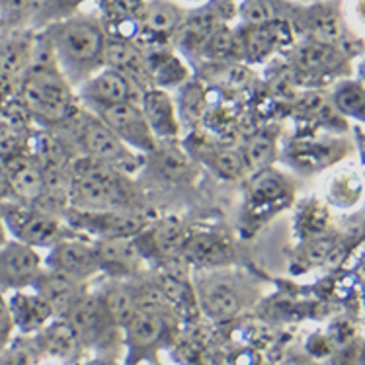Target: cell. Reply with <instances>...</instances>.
<instances>
[{"label": "cell", "mask_w": 365, "mask_h": 365, "mask_svg": "<svg viewBox=\"0 0 365 365\" xmlns=\"http://www.w3.org/2000/svg\"><path fill=\"white\" fill-rule=\"evenodd\" d=\"M41 31L51 43L57 67L75 90L106 67L108 31L100 16L76 12Z\"/></svg>", "instance_id": "obj_1"}, {"label": "cell", "mask_w": 365, "mask_h": 365, "mask_svg": "<svg viewBox=\"0 0 365 365\" xmlns=\"http://www.w3.org/2000/svg\"><path fill=\"white\" fill-rule=\"evenodd\" d=\"M71 174V202L76 209H137L131 178L88 155L75 158L68 168Z\"/></svg>", "instance_id": "obj_2"}, {"label": "cell", "mask_w": 365, "mask_h": 365, "mask_svg": "<svg viewBox=\"0 0 365 365\" xmlns=\"http://www.w3.org/2000/svg\"><path fill=\"white\" fill-rule=\"evenodd\" d=\"M20 104L45 125L67 123L78 113L76 90L57 65H31L22 78Z\"/></svg>", "instance_id": "obj_3"}, {"label": "cell", "mask_w": 365, "mask_h": 365, "mask_svg": "<svg viewBox=\"0 0 365 365\" xmlns=\"http://www.w3.org/2000/svg\"><path fill=\"white\" fill-rule=\"evenodd\" d=\"M76 137L84 155L110 164L125 176H133L143 168V155L121 141L104 121L92 112L82 115Z\"/></svg>", "instance_id": "obj_4"}, {"label": "cell", "mask_w": 365, "mask_h": 365, "mask_svg": "<svg viewBox=\"0 0 365 365\" xmlns=\"http://www.w3.org/2000/svg\"><path fill=\"white\" fill-rule=\"evenodd\" d=\"M0 209L10 237L31 248H51L68 235V225L63 223L61 217L47 213L31 203L10 200L0 203Z\"/></svg>", "instance_id": "obj_5"}, {"label": "cell", "mask_w": 365, "mask_h": 365, "mask_svg": "<svg viewBox=\"0 0 365 365\" xmlns=\"http://www.w3.org/2000/svg\"><path fill=\"white\" fill-rule=\"evenodd\" d=\"M239 4H232V0H205L197 8L187 10L184 24L174 36V45L187 59H200L211 36L229 24Z\"/></svg>", "instance_id": "obj_6"}, {"label": "cell", "mask_w": 365, "mask_h": 365, "mask_svg": "<svg viewBox=\"0 0 365 365\" xmlns=\"http://www.w3.org/2000/svg\"><path fill=\"white\" fill-rule=\"evenodd\" d=\"M68 227L90 232L98 239H131L147 229V221L137 209H76L65 211Z\"/></svg>", "instance_id": "obj_7"}, {"label": "cell", "mask_w": 365, "mask_h": 365, "mask_svg": "<svg viewBox=\"0 0 365 365\" xmlns=\"http://www.w3.org/2000/svg\"><path fill=\"white\" fill-rule=\"evenodd\" d=\"M88 112L98 115L121 141L137 153L150 155L157 149V137L150 131L139 102H120V104L102 106V108L88 110Z\"/></svg>", "instance_id": "obj_8"}, {"label": "cell", "mask_w": 365, "mask_h": 365, "mask_svg": "<svg viewBox=\"0 0 365 365\" xmlns=\"http://www.w3.org/2000/svg\"><path fill=\"white\" fill-rule=\"evenodd\" d=\"M187 8L178 0H147L143 12L141 36L135 43L143 51L166 47V41H174L180 26L184 24Z\"/></svg>", "instance_id": "obj_9"}, {"label": "cell", "mask_w": 365, "mask_h": 365, "mask_svg": "<svg viewBox=\"0 0 365 365\" xmlns=\"http://www.w3.org/2000/svg\"><path fill=\"white\" fill-rule=\"evenodd\" d=\"M76 96L86 110H96L102 106L120 104V102H139L143 90L137 88L125 75L112 67H104L100 73L90 76L88 81L76 88Z\"/></svg>", "instance_id": "obj_10"}, {"label": "cell", "mask_w": 365, "mask_h": 365, "mask_svg": "<svg viewBox=\"0 0 365 365\" xmlns=\"http://www.w3.org/2000/svg\"><path fill=\"white\" fill-rule=\"evenodd\" d=\"M47 268L63 272L82 284L88 282L90 277L102 272L100 260H98L96 242L67 235L65 239H61L57 245L49 248Z\"/></svg>", "instance_id": "obj_11"}, {"label": "cell", "mask_w": 365, "mask_h": 365, "mask_svg": "<svg viewBox=\"0 0 365 365\" xmlns=\"http://www.w3.org/2000/svg\"><path fill=\"white\" fill-rule=\"evenodd\" d=\"M43 272V258L38 248L10 239L0 246V289H24L34 285Z\"/></svg>", "instance_id": "obj_12"}, {"label": "cell", "mask_w": 365, "mask_h": 365, "mask_svg": "<svg viewBox=\"0 0 365 365\" xmlns=\"http://www.w3.org/2000/svg\"><path fill=\"white\" fill-rule=\"evenodd\" d=\"M291 63L299 73L309 76H332L348 71L350 57L344 47L307 38L293 47Z\"/></svg>", "instance_id": "obj_13"}, {"label": "cell", "mask_w": 365, "mask_h": 365, "mask_svg": "<svg viewBox=\"0 0 365 365\" xmlns=\"http://www.w3.org/2000/svg\"><path fill=\"white\" fill-rule=\"evenodd\" d=\"M195 299L209 319L229 321L245 309L246 291L242 293V287L235 279L209 276L195 287Z\"/></svg>", "instance_id": "obj_14"}, {"label": "cell", "mask_w": 365, "mask_h": 365, "mask_svg": "<svg viewBox=\"0 0 365 365\" xmlns=\"http://www.w3.org/2000/svg\"><path fill=\"white\" fill-rule=\"evenodd\" d=\"M106 67H112L125 75L137 88H153V73H150L147 53L131 39H121L108 36L106 45Z\"/></svg>", "instance_id": "obj_15"}, {"label": "cell", "mask_w": 365, "mask_h": 365, "mask_svg": "<svg viewBox=\"0 0 365 365\" xmlns=\"http://www.w3.org/2000/svg\"><path fill=\"white\" fill-rule=\"evenodd\" d=\"M65 321H68V324L75 328L82 344H96L104 340L108 330L115 327L106 309L102 295H88V293H84L76 301L75 307L65 317Z\"/></svg>", "instance_id": "obj_16"}, {"label": "cell", "mask_w": 365, "mask_h": 365, "mask_svg": "<svg viewBox=\"0 0 365 365\" xmlns=\"http://www.w3.org/2000/svg\"><path fill=\"white\" fill-rule=\"evenodd\" d=\"M96 252L100 268L112 277H131L139 274L145 262V252L137 237L131 239H98Z\"/></svg>", "instance_id": "obj_17"}, {"label": "cell", "mask_w": 365, "mask_h": 365, "mask_svg": "<svg viewBox=\"0 0 365 365\" xmlns=\"http://www.w3.org/2000/svg\"><path fill=\"white\" fill-rule=\"evenodd\" d=\"M239 34L242 59L260 63L272 57L279 47H284L293 38V24L279 20L264 26H242Z\"/></svg>", "instance_id": "obj_18"}, {"label": "cell", "mask_w": 365, "mask_h": 365, "mask_svg": "<svg viewBox=\"0 0 365 365\" xmlns=\"http://www.w3.org/2000/svg\"><path fill=\"white\" fill-rule=\"evenodd\" d=\"M141 110L157 141L178 139L182 133V120H180L178 108L166 90L157 86L145 90L141 98Z\"/></svg>", "instance_id": "obj_19"}, {"label": "cell", "mask_w": 365, "mask_h": 365, "mask_svg": "<svg viewBox=\"0 0 365 365\" xmlns=\"http://www.w3.org/2000/svg\"><path fill=\"white\" fill-rule=\"evenodd\" d=\"M34 289L51 307L55 317H67L75 303L84 295V284L63 272L47 268L34 282Z\"/></svg>", "instance_id": "obj_20"}, {"label": "cell", "mask_w": 365, "mask_h": 365, "mask_svg": "<svg viewBox=\"0 0 365 365\" xmlns=\"http://www.w3.org/2000/svg\"><path fill=\"white\" fill-rule=\"evenodd\" d=\"M100 18L108 36L137 41L141 36L143 12L147 0H98Z\"/></svg>", "instance_id": "obj_21"}, {"label": "cell", "mask_w": 365, "mask_h": 365, "mask_svg": "<svg viewBox=\"0 0 365 365\" xmlns=\"http://www.w3.org/2000/svg\"><path fill=\"white\" fill-rule=\"evenodd\" d=\"M0 164L6 168L8 178L12 184V194L18 202L34 205L43 195L45 172L38 158L26 157L22 153H18Z\"/></svg>", "instance_id": "obj_22"}, {"label": "cell", "mask_w": 365, "mask_h": 365, "mask_svg": "<svg viewBox=\"0 0 365 365\" xmlns=\"http://www.w3.org/2000/svg\"><path fill=\"white\" fill-rule=\"evenodd\" d=\"M235 256L231 240L217 232H195L187 237L182 248V258L202 268H221Z\"/></svg>", "instance_id": "obj_23"}, {"label": "cell", "mask_w": 365, "mask_h": 365, "mask_svg": "<svg viewBox=\"0 0 365 365\" xmlns=\"http://www.w3.org/2000/svg\"><path fill=\"white\" fill-rule=\"evenodd\" d=\"M295 24H301L311 39H319V41H327V43L342 47L346 26H344L340 10L332 4L314 2L313 6L305 8L301 14H297Z\"/></svg>", "instance_id": "obj_24"}, {"label": "cell", "mask_w": 365, "mask_h": 365, "mask_svg": "<svg viewBox=\"0 0 365 365\" xmlns=\"http://www.w3.org/2000/svg\"><path fill=\"white\" fill-rule=\"evenodd\" d=\"M147 59H149L150 73H153V84L157 88H180L190 76L186 63L176 53L168 51L166 47L149 49Z\"/></svg>", "instance_id": "obj_25"}, {"label": "cell", "mask_w": 365, "mask_h": 365, "mask_svg": "<svg viewBox=\"0 0 365 365\" xmlns=\"http://www.w3.org/2000/svg\"><path fill=\"white\" fill-rule=\"evenodd\" d=\"M10 311H12V319H14L16 327H20L24 332H31V330H39L47 324V321L55 317L51 307L45 303V299L36 293H24V291H16V295L10 299Z\"/></svg>", "instance_id": "obj_26"}, {"label": "cell", "mask_w": 365, "mask_h": 365, "mask_svg": "<svg viewBox=\"0 0 365 365\" xmlns=\"http://www.w3.org/2000/svg\"><path fill=\"white\" fill-rule=\"evenodd\" d=\"M164 328H166L164 313L153 311V309H139L123 330H125L127 344L131 348L145 350L160 340Z\"/></svg>", "instance_id": "obj_27"}, {"label": "cell", "mask_w": 365, "mask_h": 365, "mask_svg": "<svg viewBox=\"0 0 365 365\" xmlns=\"http://www.w3.org/2000/svg\"><path fill=\"white\" fill-rule=\"evenodd\" d=\"M158 176L168 182H190L194 166L190 158L174 145V141H158L157 149L150 153Z\"/></svg>", "instance_id": "obj_28"}, {"label": "cell", "mask_w": 365, "mask_h": 365, "mask_svg": "<svg viewBox=\"0 0 365 365\" xmlns=\"http://www.w3.org/2000/svg\"><path fill=\"white\" fill-rule=\"evenodd\" d=\"M143 235L149 239L153 250L158 252V256H163V258L182 256V248H184V242L187 239L184 227L176 219H163V221L153 225V229L147 227Z\"/></svg>", "instance_id": "obj_29"}, {"label": "cell", "mask_w": 365, "mask_h": 365, "mask_svg": "<svg viewBox=\"0 0 365 365\" xmlns=\"http://www.w3.org/2000/svg\"><path fill=\"white\" fill-rule=\"evenodd\" d=\"M39 344L49 356L59 359H68L75 356L81 348V338L75 332V328L68 324V321H57L49 327L41 328Z\"/></svg>", "instance_id": "obj_30"}, {"label": "cell", "mask_w": 365, "mask_h": 365, "mask_svg": "<svg viewBox=\"0 0 365 365\" xmlns=\"http://www.w3.org/2000/svg\"><path fill=\"white\" fill-rule=\"evenodd\" d=\"M102 299H104L106 309L112 317L113 324L118 328H125L135 317V313L139 311L135 285L127 284V282H118V284L110 285L106 293H102Z\"/></svg>", "instance_id": "obj_31"}, {"label": "cell", "mask_w": 365, "mask_h": 365, "mask_svg": "<svg viewBox=\"0 0 365 365\" xmlns=\"http://www.w3.org/2000/svg\"><path fill=\"white\" fill-rule=\"evenodd\" d=\"M237 14L240 16L242 26H264L279 20L293 24L282 0H242L237 8Z\"/></svg>", "instance_id": "obj_32"}, {"label": "cell", "mask_w": 365, "mask_h": 365, "mask_svg": "<svg viewBox=\"0 0 365 365\" xmlns=\"http://www.w3.org/2000/svg\"><path fill=\"white\" fill-rule=\"evenodd\" d=\"M332 104L346 118L365 123V84L359 81L340 82L334 90Z\"/></svg>", "instance_id": "obj_33"}, {"label": "cell", "mask_w": 365, "mask_h": 365, "mask_svg": "<svg viewBox=\"0 0 365 365\" xmlns=\"http://www.w3.org/2000/svg\"><path fill=\"white\" fill-rule=\"evenodd\" d=\"M202 57L209 61H221V63H229L232 59H242L239 30H232L229 24L221 26L207 41Z\"/></svg>", "instance_id": "obj_34"}, {"label": "cell", "mask_w": 365, "mask_h": 365, "mask_svg": "<svg viewBox=\"0 0 365 365\" xmlns=\"http://www.w3.org/2000/svg\"><path fill=\"white\" fill-rule=\"evenodd\" d=\"M274 157H276V143L272 139V135H254L252 139L246 141L245 149H242L246 170H266L274 160Z\"/></svg>", "instance_id": "obj_35"}, {"label": "cell", "mask_w": 365, "mask_h": 365, "mask_svg": "<svg viewBox=\"0 0 365 365\" xmlns=\"http://www.w3.org/2000/svg\"><path fill=\"white\" fill-rule=\"evenodd\" d=\"M287 195H289V187L285 180L276 172H269L268 168L258 172L250 187V197L254 203H274L285 200Z\"/></svg>", "instance_id": "obj_36"}, {"label": "cell", "mask_w": 365, "mask_h": 365, "mask_svg": "<svg viewBox=\"0 0 365 365\" xmlns=\"http://www.w3.org/2000/svg\"><path fill=\"white\" fill-rule=\"evenodd\" d=\"M90 2V0H43L41 2V8H39L38 16L34 18V24L36 28H47L51 24L59 22V20H65L68 16L81 12V8Z\"/></svg>", "instance_id": "obj_37"}, {"label": "cell", "mask_w": 365, "mask_h": 365, "mask_svg": "<svg viewBox=\"0 0 365 365\" xmlns=\"http://www.w3.org/2000/svg\"><path fill=\"white\" fill-rule=\"evenodd\" d=\"M211 168H215L217 174H221L223 178H239L240 174L246 170L242 153H237V150L231 149L217 150L211 157Z\"/></svg>", "instance_id": "obj_38"}, {"label": "cell", "mask_w": 365, "mask_h": 365, "mask_svg": "<svg viewBox=\"0 0 365 365\" xmlns=\"http://www.w3.org/2000/svg\"><path fill=\"white\" fill-rule=\"evenodd\" d=\"M334 250V240L332 239H319L309 242L303 250V260L309 264H322L328 260L330 252Z\"/></svg>", "instance_id": "obj_39"}, {"label": "cell", "mask_w": 365, "mask_h": 365, "mask_svg": "<svg viewBox=\"0 0 365 365\" xmlns=\"http://www.w3.org/2000/svg\"><path fill=\"white\" fill-rule=\"evenodd\" d=\"M20 88H22V78L20 76L0 73V106H6L14 98H20Z\"/></svg>", "instance_id": "obj_40"}, {"label": "cell", "mask_w": 365, "mask_h": 365, "mask_svg": "<svg viewBox=\"0 0 365 365\" xmlns=\"http://www.w3.org/2000/svg\"><path fill=\"white\" fill-rule=\"evenodd\" d=\"M34 364V354L26 346H14L4 351L0 358V365H31Z\"/></svg>", "instance_id": "obj_41"}, {"label": "cell", "mask_w": 365, "mask_h": 365, "mask_svg": "<svg viewBox=\"0 0 365 365\" xmlns=\"http://www.w3.org/2000/svg\"><path fill=\"white\" fill-rule=\"evenodd\" d=\"M14 327V319H12V311L4 299L0 297V346H4V342L10 336V330Z\"/></svg>", "instance_id": "obj_42"}, {"label": "cell", "mask_w": 365, "mask_h": 365, "mask_svg": "<svg viewBox=\"0 0 365 365\" xmlns=\"http://www.w3.org/2000/svg\"><path fill=\"white\" fill-rule=\"evenodd\" d=\"M12 197H14V194H12V184H10V178H8V172L0 164V203L10 202Z\"/></svg>", "instance_id": "obj_43"}, {"label": "cell", "mask_w": 365, "mask_h": 365, "mask_svg": "<svg viewBox=\"0 0 365 365\" xmlns=\"http://www.w3.org/2000/svg\"><path fill=\"white\" fill-rule=\"evenodd\" d=\"M12 239L10 232H8L6 221H4V215H2V209H0V246H4L8 240Z\"/></svg>", "instance_id": "obj_44"}, {"label": "cell", "mask_w": 365, "mask_h": 365, "mask_svg": "<svg viewBox=\"0 0 365 365\" xmlns=\"http://www.w3.org/2000/svg\"><path fill=\"white\" fill-rule=\"evenodd\" d=\"M356 16H358V20L365 26V0H358L356 2Z\"/></svg>", "instance_id": "obj_45"}, {"label": "cell", "mask_w": 365, "mask_h": 365, "mask_svg": "<svg viewBox=\"0 0 365 365\" xmlns=\"http://www.w3.org/2000/svg\"><path fill=\"white\" fill-rule=\"evenodd\" d=\"M359 75H361V81H364V84H365V61L361 63V65H359Z\"/></svg>", "instance_id": "obj_46"}, {"label": "cell", "mask_w": 365, "mask_h": 365, "mask_svg": "<svg viewBox=\"0 0 365 365\" xmlns=\"http://www.w3.org/2000/svg\"><path fill=\"white\" fill-rule=\"evenodd\" d=\"M178 2H192V4H203L205 0H178Z\"/></svg>", "instance_id": "obj_47"}, {"label": "cell", "mask_w": 365, "mask_h": 365, "mask_svg": "<svg viewBox=\"0 0 365 365\" xmlns=\"http://www.w3.org/2000/svg\"><path fill=\"white\" fill-rule=\"evenodd\" d=\"M303 2H317V0H303Z\"/></svg>", "instance_id": "obj_48"}, {"label": "cell", "mask_w": 365, "mask_h": 365, "mask_svg": "<svg viewBox=\"0 0 365 365\" xmlns=\"http://www.w3.org/2000/svg\"><path fill=\"white\" fill-rule=\"evenodd\" d=\"M2 26H4V24H2V18H0V28H2Z\"/></svg>", "instance_id": "obj_49"}]
</instances>
